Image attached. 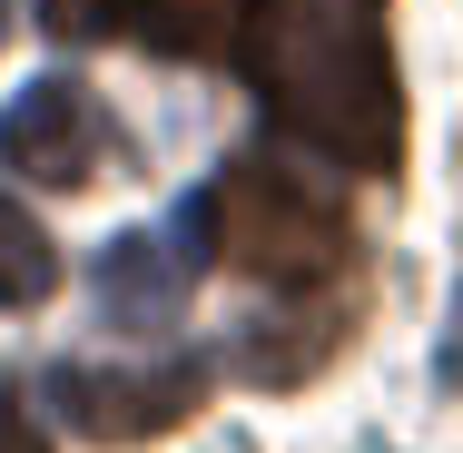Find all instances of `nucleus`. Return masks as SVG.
Masks as SVG:
<instances>
[{"label": "nucleus", "instance_id": "f257e3e1", "mask_svg": "<svg viewBox=\"0 0 463 453\" xmlns=\"http://www.w3.org/2000/svg\"><path fill=\"white\" fill-rule=\"evenodd\" d=\"M247 80L286 138H306L335 168H394L404 90L384 50V0H257L247 20Z\"/></svg>", "mask_w": 463, "mask_h": 453}, {"label": "nucleus", "instance_id": "f03ea898", "mask_svg": "<svg viewBox=\"0 0 463 453\" xmlns=\"http://www.w3.org/2000/svg\"><path fill=\"white\" fill-rule=\"evenodd\" d=\"M197 227L207 247L257 286H326L345 267V207L306 168H277V158H237L227 178L197 197Z\"/></svg>", "mask_w": 463, "mask_h": 453}, {"label": "nucleus", "instance_id": "7ed1b4c3", "mask_svg": "<svg viewBox=\"0 0 463 453\" xmlns=\"http://www.w3.org/2000/svg\"><path fill=\"white\" fill-rule=\"evenodd\" d=\"M50 394H60L70 434H90V444H148V434H178L187 414L207 404V364L178 355V364H128V374H109V364H60Z\"/></svg>", "mask_w": 463, "mask_h": 453}, {"label": "nucleus", "instance_id": "20e7f679", "mask_svg": "<svg viewBox=\"0 0 463 453\" xmlns=\"http://www.w3.org/2000/svg\"><path fill=\"white\" fill-rule=\"evenodd\" d=\"M99 158H109V118H99L90 90L70 80H40V90L10 99L0 118V168L10 178H40V187H90Z\"/></svg>", "mask_w": 463, "mask_h": 453}, {"label": "nucleus", "instance_id": "39448f33", "mask_svg": "<svg viewBox=\"0 0 463 453\" xmlns=\"http://www.w3.org/2000/svg\"><path fill=\"white\" fill-rule=\"evenodd\" d=\"M207 267V247H197V207H187L178 227H138V237H118L109 257H99V306H109V326H158V316H178L187 286Z\"/></svg>", "mask_w": 463, "mask_h": 453}, {"label": "nucleus", "instance_id": "423d86ee", "mask_svg": "<svg viewBox=\"0 0 463 453\" xmlns=\"http://www.w3.org/2000/svg\"><path fill=\"white\" fill-rule=\"evenodd\" d=\"M247 20H257V0H109V30H128L168 60H207V50L247 40Z\"/></svg>", "mask_w": 463, "mask_h": 453}, {"label": "nucleus", "instance_id": "0eeeda50", "mask_svg": "<svg viewBox=\"0 0 463 453\" xmlns=\"http://www.w3.org/2000/svg\"><path fill=\"white\" fill-rule=\"evenodd\" d=\"M60 286V247H50V227L20 207V197H0V306H40Z\"/></svg>", "mask_w": 463, "mask_h": 453}, {"label": "nucleus", "instance_id": "6e6552de", "mask_svg": "<svg viewBox=\"0 0 463 453\" xmlns=\"http://www.w3.org/2000/svg\"><path fill=\"white\" fill-rule=\"evenodd\" d=\"M444 384H463V267H454V316H444Z\"/></svg>", "mask_w": 463, "mask_h": 453}, {"label": "nucleus", "instance_id": "1a4fd4ad", "mask_svg": "<svg viewBox=\"0 0 463 453\" xmlns=\"http://www.w3.org/2000/svg\"><path fill=\"white\" fill-rule=\"evenodd\" d=\"M0 453H50V444H40V424H30L10 394H0Z\"/></svg>", "mask_w": 463, "mask_h": 453}, {"label": "nucleus", "instance_id": "9d476101", "mask_svg": "<svg viewBox=\"0 0 463 453\" xmlns=\"http://www.w3.org/2000/svg\"><path fill=\"white\" fill-rule=\"evenodd\" d=\"M0 10H10V0H0Z\"/></svg>", "mask_w": 463, "mask_h": 453}]
</instances>
